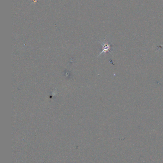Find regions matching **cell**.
I'll list each match as a JSON object with an SVG mask.
<instances>
[{
	"instance_id": "obj_1",
	"label": "cell",
	"mask_w": 163,
	"mask_h": 163,
	"mask_svg": "<svg viewBox=\"0 0 163 163\" xmlns=\"http://www.w3.org/2000/svg\"><path fill=\"white\" fill-rule=\"evenodd\" d=\"M100 43L102 46V51L99 55V56H100V55L103 53H106L107 52L111 53L110 52V49L111 48L112 44H109L107 42L105 41H104V42H100Z\"/></svg>"
}]
</instances>
